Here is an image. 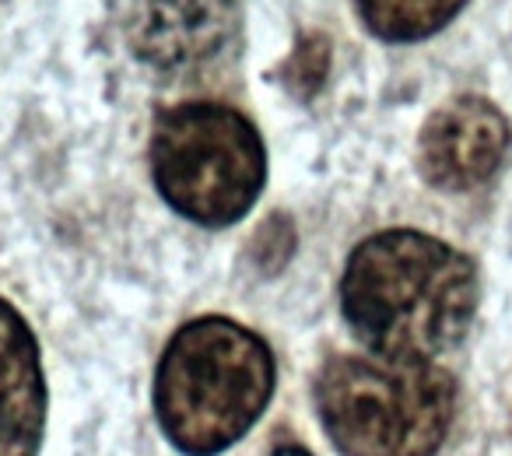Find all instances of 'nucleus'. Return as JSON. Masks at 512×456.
Returning <instances> with one entry per match:
<instances>
[{"label": "nucleus", "mask_w": 512, "mask_h": 456, "mask_svg": "<svg viewBox=\"0 0 512 456\" xmlns=\"http://www.w3.org/2000/svg\"><path fill=\"white\" fill-rule=\"evenodd\" d=\"M151 172L162 197L200 225H232L264 190V141L242 113L186 102L158 116Z\"/></svg>", "instance_id": "obj_4"}, {"label": "nucleus", "mask_w": 512, "mask_h": 456, "mask_svg": "<svg viewBox=\"0 0 512 456\" xmlns=\"http://www.w3.org/2000/svg\"><path fill=\"white\" fill-rule=\"evenodd\" d=\"M274 456H309L306 449H299V446H278L274 449Z\"/></svg>", "instance_id": "obj_10"}, {"label": "nucleus", "mask_w": 512, "mask_h": 456, "mask_svg": "<svg viewBox=\"0 0 512 456\" xmlns=\"http://www.w3.org/2000/svg\"><path fill=\"white\" fill-rule=\"evenodd\" d=\"M341 306L372 355L432 362L470 330L477 271L442 239L393 228L351 253Z\"/></svg>", "instance_id": "obj_1"}, {"label": "nucleus", "mask_w": 512, "mask_h": 456, "mask_svg": "<svg viewBox=\"0 0 512 456\" xmlns=\"http://www.w3.org/2000/svg\"><path fill=\"white\" fill-rule=\"evenodd\" d=\"M330 67V46L323 36H306L299 39L292 60L285 64V81L288 88H295L299 95H313L323 85Z\"/></svg>", "instance_id": "obj_9"}, {"label": "nucleus", "mask_w": 512, "mask_h": 456, "mask_svg": "<svg viewBox=\"0 0 512 456\" xmlns=\"http://www.w3.org/2000/svg\"><path fill=\"white\" fill-rule=\"evenodd\" d=\"M509 120L481 95H460L428 116L418 141L421 176L449 193L488 183L509 151Z\"/></svg>", "instance_id": "obj_6"}, {"label": "nucleus", "mask_w": 512, "mask_h": 456, "mask_svg": "<svg viewBox=\"0 0 512 456\" xmlns=\"http://www.w3.org/2000/svg\"><path fill=\"white\" fill-rule=\"evenodd\" d=\"M274 390L271 348L246 327L204 316L179 330L155 376V411L186 456H214L249 432Z\"/></svg>", "instance_id": "obj_2"}, {"label": "nucleus", "mask_w": 512, "mask_h": 456, "mask_svg": "<svg viewBox=\"0 0 512 456\" xmlns=\"http://www.w3.org/2000/svg\"><path fill=\"white\" fill-rule=\"evenodd\" d=\"M358 15L390 43H414L453 22L463 0H355Z\"/></svg>", "instance_id": "obj_8"}, {"label": "nucleus", "mask_w": 512, "mask_h": 456, "mask_svg": "<svg viewBox=\"0 0 512 456\" xmlns=\"http://www.w3.org/2000/svg\"><path fill=\"white\" fill-rule=\"evenodd\" d=\"M46 421V383L32 330L0 299V456H36Z\"/></svg>", "instance_id": "obj_7"}, {"label": "nucleus", "mask_w": 512, "mask_h": 456, "mask_svg": "<svg viewBox=\"0 0 512 456\" xmlns=\"http://www.w3.org/2000/svg\"><path fill=\"white\" fill-rule=\"evenodd\" d=\"M316 407L344 456H435L456 411V383L421 358L337 355L316 379Z\"/></svg>", "instance_id": "obj_3"}, {"label": "nucleus", "mask_w": 512, "mask_h": 456, "mask_svg": "<svg viewBox=\"0 0 512 456\" xmlns=\"http://www.w3.org/2000/svg\"><path fill=\"white\" fill-rule=\"evenodd\" d=\"M242 15L235 0H144L134 22V50L169 78L225 67L239 53Z\"/></svg>", "instance_id": "obj_5"}]
</instances>
